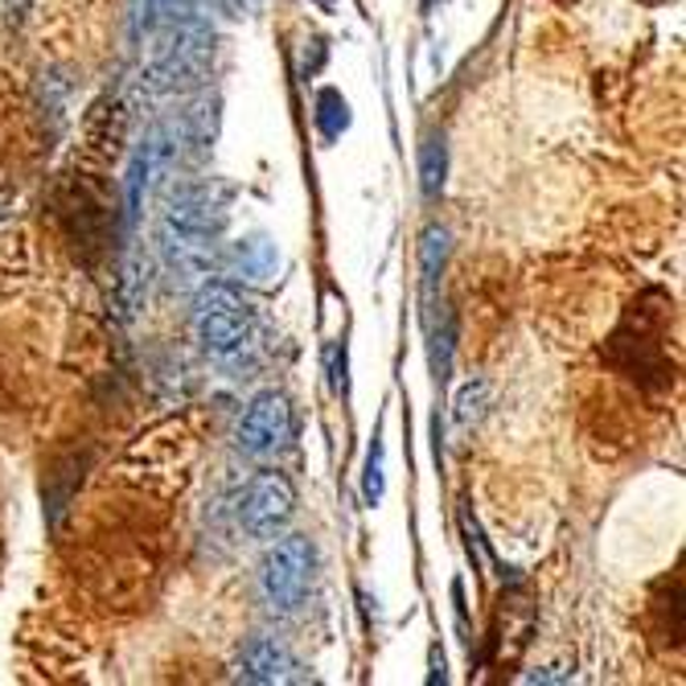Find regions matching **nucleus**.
Here are the masks:
<instances>
[{
	"instance_id": "nucleus-1",
	"label": "nucleus",
	"mask_w": 686,
	"mask_h": 686,
	"mask_svg": "<svg viewBox=\"0 0 686 686\" xmlns=\"http://www.w3.org/2000/svg\"><path fill=\"white\" fill-rule=\"evenodd\" d=\"M193 329H198L202 350L214 362H239L255 338V317H251V305L239 288L206 284L193 300Z\"/></svg>"
},
{
	"instance_id": "nucleus-2",
	"label": "nucleus",
	"mask_w": 686,
	"mask_h": 686,
	"mask_svg": "<svg viewBox=\"0 0 686 686\" xmlns=\"http://www.w3.org/2000/svg\"><path fill=\"white\" fill-rule=\"evenodd\" d=\"M317 579V546L309 534H284L259 563V593L272 612H300Z\"/></svg>"
},
{
	"instance_id": "nucleus-3",
	"label": "nucleus",
	"mask_w": 686,
	"mask_h": 686,
	"mask_svg": "<svg viewBox=\"0 0 686 686\" xmlns=\"http://www.w3.org/2000/svg\"><path fill=\"white\" fill-rule=\"evenodd\" d=\"M226 231V202L214 186H181L173 189L161 243H189V247H214Z\"/></svg>"
},
{
	"instance_id": "nucleus-4",
	"label": "nucleus",
	"mask_w": 686,
	"mask_h": 686,
	"mask_svg": "<svg viewBox=\"0 0 686 686\" xmlns=\"http://www.w3.org/2000/svg\"><path fill=\"white\" fill-rule=\"evenodd\" d=\"M181 156V136L173 124H156L141 141L132 169H128V222H136L144 214V202L156 193V186L165 181Z\"/></svg>"
},
{
	"instance_id": "nucleus-5",
	"label": "nucleus",
	"mask_w": 686,
	"mask_h": 686,
	"mask_svg": "<svg viewBox=\"0 0 686 686\" xmlns=\"http://www.w3.org/2000/svg\"><path fill=\"white\" fill-rule=\"evenodd\" d=\"M292 440V403L280 390H259L234 428V444L247 456H272Z\"/></svg>"
},
{
	"instance_id": "nucleus-6",
	"label": "nucleus",
	"mask_w": 686,
	"mask_h": 686,
	"mask_svg": "<svg viewBox=\"0 0 686 686\" xmlns=\"http://www.w3.org/2000/svg\"><path fill=\"white\" fill-rule=\"evenodd\" d=\"M292 514H297V489L276 468L259 473L247 485L243 506H239V518H243L247 534H255V539H276L292 522Z\"/></svg>"
},
{
	"instance_id": "nucleus-7",
	"label": "nucleus",
	"mask_w": 686,
	"mask_h": 686,
	"mask_svg": "<svg viewBox=\"0 0 686 686\" xmlns=\"http://www.w3.org/2000/svg\"><path fill=\"white\" fill-rule=\"evenodd\" d=\"M292 671H297V662L288 654V645L276 638H251L234 662V674L243 683H288Z\"/></svg>"
},
{
	"instance_id": "nucleus-8",
	"label": "nucleus",
	"mask_w": 686,
	"mask_h": 686,
	"mask_svg": "<svg viewBox=\"0 0 686 686\" xmlns=\"http://www.w3.org/2000/svg\"><path fill=\"white\" fill-rule=\"evenodd\" d=\"M449 259V231L444 226H428L420 239V264H423V288H436L440 272Z\"/></svg>"
},
{
	"instance_id": "nucleus-9",
	"label": "nucleus",
	"mask_w": 686,
	"mask_h": 686,
	"mask_svg": "<svg viewBox=\"0 0 686 686\" xmlns=\"http://www.w3.org/2000/svg\"><path fill=\"white\" fill-rule=\"evenodd\" d=\"M444 169H449V156H444V141H432L423 144L420 153V181H423V193L428 198H436L440 189H444Z\"/></svg>"
},
{
	"instance_id": "nucleus-10",
	"label": "nucleus",
	"mask_w": 686,
	"mask_h": 686,
	"mask_svg": "<svg viewBox=\"0 0 686 686\" xmlns=\"http://www.w3.org/2000/svg\"><path fill=\"white\" fill-rule=\"evenodd\" d=\"M485 407H489V383L482 378H473L465 387L456 390V423H477L485 416Z\"/></svg>"
},
{
	"instance_id": "nucleus-11",
	"label": "nucleus",
	"mask_w": 686,
	"mask_h": 686,
	"mask_svg": "<svg viewBox=\"0 0 686 686\" xmlns=\"http://www.w3.org/2000/svg\"><path fill=\"white\" fill-rule=\"evenodd\" d=\"M317 124H321V132H325L329 141L333 136H342L345 128H350V108H345V99L338 91H321V99H317Z\"/></svg>"
},
{
	"instance_id": "nucleus-12",
	"label": "nucleus",
	"mask_w": 686,
	"mask_h": 686,
	"mask_svg": "<svg viewBox=\"0 0 686 686\" xmlns=\"http://www.w3.org/2000/svg\"><path fill=\"white\" fill-rule=\"evenodd\" d=\"M362 498H366V506H378V498H383V444H378V440H375V449H370V456H366Z\"/></svg>"
},
{
	"instance_id": "nucleus-13",
	"label": "nucleus",
	"mask_w": 686,
	"mask_h": 686,
	"mask_svg": "<svg viewBox=\"0 0 686 686\" xmlns=\"http://www.w3.org/2000/svg\"><path fill=\"white\" fill-rule=\"evenodd\" d=\"M449 674H444V654H432V683H444Z\"/></svg>"
}]
</instances>
